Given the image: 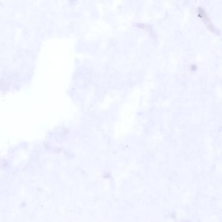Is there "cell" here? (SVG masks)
Masks as SVG:
<instances>
[{"label": "cell", "instance_id": "obj_1", "mask_svg": "<svg viewBox=\"0 0 222 222\" xmlns=\"http://www.w3.org/2000/svg\"><path fill=\"white\" fill-rule=\"evenodd\" d=\"M197 12L198 17L202 20L207 28L212 32L216 34H219V30L213 25L205 10L202 8H199L197 9Z\"/></svg>", "mask_w": 222, "mask_h": 222}]
</instances>
